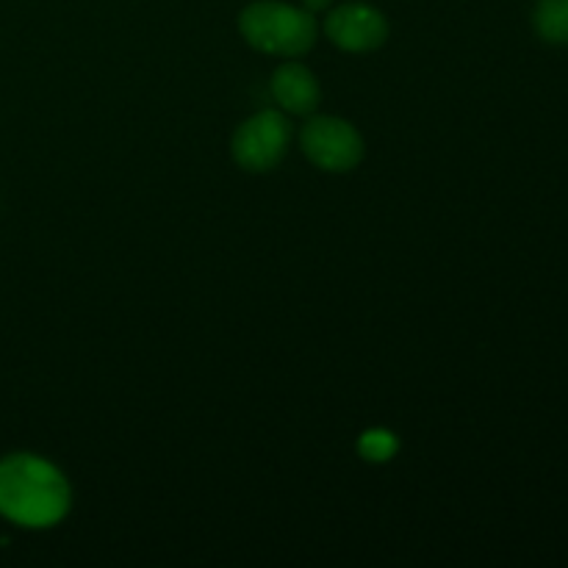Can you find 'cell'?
Instances as JSON below:
<instances>
[{"mask_svg": "<svg viewBox=\"0 0 568 568\" xmlns=\"http://www.w3.org/2000/svg\"><path fill=\"white\" fill-rule=\"evenodd\" d=\"M70 508V488L61 471L31 455L0 464V514L26 527L55 525Z\"/></svg>", "mask_w": 568, "mask_h": 568, "instance_id": "cell-1", "label": "cell"}, {"mask_svg": "<svg viewBox=\"0 0 568 568\" xmlns=\"http://www.w3.org/2000/svg\"><path fill=\"white\" fill-rule=\"evenodd\" d=\"M239 28L255 50L277 55L305 53L316 39L314 17L308 11L275 3V0H261V3L247 6L242 11Z\"/></svg>", "mask_w": 568, "mask_h": 568, "instance_id": "cell-2", "label": "cell"}, {"mask_svg": "<svg viewBox=\"0 0 568 568\" xmlns=\"http://www.w3.org/2000/svg\"><path fill=\"white\" fill-rule=\"evenodd\" d=\"M288 136L292 128L286 116L277 111H261L250 116L233 136V159L250 172H266L286 155Z\"/></svg>", "mask_w": 568, "mask_h": 568, "instance_id": "cell-3", "label": "cell"}, {"mask_svg": "<svg viewBox=\"0 0 568 568\" xmlns=\"http://www.w3.org/2000/svg\"><path fill=\"white\" fill-rule=\"evenodd\" d=\"M303 150L320 170L349 172L364 159V142L349 122L316 116L303 128Z\"/></svg>", "mask_w": 568, "mask_h": 568, "instance_id": "cell-4", "label": "cell"}, {"mask_svg": "<svg viewBox=\"0 0 568 568\" xmlns=\"http://www.w3.org/2000/svg\"><path fill=\"white\" fill-rule=\"evenodd\" d=\"M327 37L344 50L353 53H364V50H375L386 42L388 26L383 14L372 6L364 3H349L342 9L333 11L327 17Z\"/></svg>", "mask_w": 568, "mask_h": 568, "instance_id": "cell-5", "label": "cell"}, {"mask_svg": "<svg viewBox=\"0 0 568 568\" xmlns=\"http://www.w3.org/2000/svg\"><path fill=\"white\" fill-rule=\"evenodd\" d=\"M320 83L303 64H283L272 78V98L292 114H311L320 105Z\"/></svg>", "mask_w": 568, "mask_h": 568, "instance_id": "cell-6", "label": "cell"}, {"mask_svg": "<svg viewBox=\"0 0 568 568\" xmlns=\"http://www.w3.org/2000/svg\"><path fill=\"white\" fill-rule=\"evenodd\" d=\"M536 31L547 42H568V0H541L536 6Z\"/></svg>", "mask_w": 568, "mask_h": 568, "instance_id": "cell-7", "label": "cell"}, {"mask_svg": "<svg viewBox=\"0 0 568 568\" xmlns=\"http://www.w3.org/2000/svg\"><path fill=\"white\" fill-rule=\"evenodd\" d=\"M358 449L366 460H388L397 453V438L386 430H369L361 438Z\"/></svg>", "mask_w": 568, "mask_h": 568, "instance_id": "cell-8", "label": "cell"}, {"mask_svg": "<svg viewBox=\"0 0 568 568\" xmlns=\"http://www.w3.org/2000/svg\"><path fill=\"white\" fill-rule=\"evenodd\" d=\"M305 6H308L311 11H320V9H327V6H331V0H305Z\"/></svg>", "mask_w": 568, "mask_h": 568, "instance_id": "cell-9", "label": "cell"}]
</instances>
